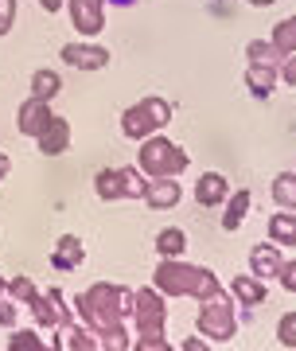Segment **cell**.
Wrapping results in <instances>:
<instances>
[{
  "instance_id": "6da1fadb",
  "label": "cell",
  "mask_w": 296,
  "mask_h": 351,
  "mask_svg": "<svg viewBox=\"0 0 296 351\" xmlns=\"http://www.w3.org/2000/svg\"><path fill=\"white\" fill-rule=\"evenodd\" d=\"M74 308H78V316H82V324L94 332V336H101L98 343L101 348H113V351H125L133 348V339H129V332H125V316L133 313V293L121 285H90L78 301H74Z\"/></svg>"
},
{
  "instance_id": "7a4b0ae2",
  "label": "cell",
  "mask_w": 296,
  "mask_h": 351,
  "mask_svg": "<svg viewBox=\"0 0 296 351\" xmlns=\"http://www.w3.org/2000/svg\"><path fill=\"white\" fill-rule=\"evenodd\" d=\"M156 289L168 293V297H207L210 289H219V277L210 269H199V265H187L180 258H164L156 265Z\"/></svg>"
},
{
  "instance_id": "3957f363",
  "label": "cell",
  "mask_w": 296,
  "mask_h": 351,
  "mask_svg": "<svg viewBox=\"0 0 296 351\" xmlns=\"http://www.w3.org/2000/svg\"><path fill=\"white\" fill-rule=\"evenodd\" d=\"M199 332L210 336L214 343H230L238 332V316H234V304L230 297L219 289H210L207 297H203V308H199Z\"/></svg>"
},
{
  "instance_id": "277c9868",
  "label": "cell",
  "mask_w": 296,
  "mask_h": 351,
  "mask_svg": "<svg viewBox=\"0 0 296 351\" xmlns=\"http://www.w3.org/2000/svg\"><path fill=\"white\" fill-rule=\"evenodd\" d=\"M187 168V152L168 137H145L140 141V172L160 180V176H180Z\"/></svg>"
},
{
  "instance_id": "5b68a950",
  "label": "cell",
  "mask_w": 296,
  "mask_h": 351,
  "mask_svg": "<svg viewBox=\"0 0 296 351\" xmlns=\"http://www.w3.org/2000/svg\"><path fill=\"white\" fill-rule=\"evenodd\" d=\"M94 188L106 203H113V199H145L148 184L140 180L136 168H106V172H98Z\"/></svg>"
},
{
  "instance_id": "8992f818",
  "label": "cell",
  "mask_w": 296,
  "mask_h": 351,
  "mask_svg": "<svg viewBox=\"0 0 296 351\" xmlns=\"http://www.w3.org/2000/svg\"><path fill=\"white\" fill-rule=\"evenodd\" d=\"M133 316L140 336H164V320H168V304L156 289H140L133 293Z\"/></svg>"
},
{
  "instance_id": "52a82bcc",
  "label": "cell",
  "mask_w": 296,
  "mask_h": 351,
  "mask_svg": "<svg viewBox=\"0 0 296 351\" xmlns=\"http://www.w3.org/2000/svg\"><path fill=\"white\" fill-rule=\"evenodd\" d=\"M71 24L82 36H98L106 27V0H71Z\"/></svg>"
},
{
  "instance_id": "ba28073f",
  "label": "cell",
  "mask_w": 296,
  "mask_h": 351,
  "mask_svg": "<svg viewBox=\"0 0 296 351\" xmlns=\"http://www.w3.org/2000/svg\"><path fill=\"white\" fill-rule=\"evenodd\" d=\"M62 59L78 71H101V66H110V51L106 47H90V43H66L62 47Z\"/></svg>"
},
{
  "instance_id": "9c48e42d",
  "label": "cell",
  "mask_w": 296,
  "mask_h": 351,
  "mask_svg": "<svg viewBox=\"0 0 296 351\" xmlns=\"http://www.w3.org/2000/svg\"><path fill=\"white\" fill-rule=\"evenodd\" d=\"M39 152H47V156H59V152L71 149V125H66V117H55L51 113V121L39 129Z\"/></svg>"
},
{
  "instance_id": "30bf717a",
  "label": "cell",
  "mask_w": 296,
  "mask_h": 351,
  "mask_svg": "<svg viewBox=\"0 0 296 351\" xmlns=\"http://www.w3.org/2000/svg\"><path fill=\"white\" fill-rule=\"evenodd\" d=\"M32 313H36V320L43 328H59L62 320H66V313H62V293L59 289H51V293H36L32 297Z\"/></svg>"
},
{
  "instance_id": "8fae6325",
  "label": "cell",
  "mask_w": 296,
  "mask_h": 351,
  "mask_svg": "<svg viewBox=\"0 0 296 351\" xmlns=\"http://www.w3.org/2000/svg\"><path fill=\"white\" fill-rule=\"evenodd\" d=\"M180 195H184V191H180V180H175V176H160V180H152V184L145 188V199H148L152 211H168V207H175Z\"/></svg>"
},
{
  "instance_id": "7c38bea8",
  "label": "cell",
  "mask_w": 296,
  "mask_h": 351,
  "mask_svg": "<svg viewBox=\"0 0 296 351\" xmlns=\"http://www.w3.org/2000/svg\"><path fill=\"white\" fill-rule=\"evenodd\" d=\"M47 121H51V106L43 98H36V94L20 106V117H16L20 133H27V137H39V129L47 125Z\"/></svg>"
},
{
  "instance_id": "4fadbf2b",
  "label": "cell",
  "mask_w": 296,
  "mask_h": 351,
  "mask_svg": "<svg viewBox=\"0 0 296 351\" xmlns=\"http://www.w3.org/2000/svg\"><path fill=\"white\" fill-rule=\"evenodd\" d=\"M55 348H66V351H94V348H101V343L94 339V332H90V328H78V324H66V320H62Z\"/></svg>"
},
{
  "instance_id": "5bb4252c",
  "label": "cell",
  "mask_w": 296,
  "mask_h": 351,
  "mask_svg": "<svg viewBox=\"0 0 296 351\" xmlns=\"http://www.w3.org/2000/svg\"><path fill=\"white\" fill-rule=\"evenodd\" d=\"M121 133H125L129 141H145V137H152V133H156V121H152V117L145 113V106H140V101H136L133 110H125Z\"/></svg>"
},
{
  "instance_id": "9a60e30c",
  "label": "cell",
  "mask_w": 296,
  "mask_h": 351,
  "mask_svg": "<svg viewBox=\"0 0 296 351\" xmlns=\"http://www.w3.org/2000/svg\"><path fill=\"white\" fill-rule=\"evenodd\" d=\"M226 195H230V188H226V176H219V172H207L195 184V203L199 207H214V203H222Z\"/></svg>"
},
{
  "instance_id": "2e32d148",
  "label": "cell",
  "mask_w": 296,
  "mask_h": 351,
  "mask_svg": "<svg viewBox=\"0 0 296 351\" xmlns=\"http://www.w3.org/2000/svg\"><path fill=\"white\" fill-rule=\"evenodd\" d=\"M249 269H254V277H261V281L281 274V254H277V246H269V242L254 246V254H249Z\"/></svg>"
},
{
  "instance_id": "e0dca14e",
  "label": "cell",
  "mask_w": 296,
  "mask_h": 351,
  "mask_svg": "<svg viewBox=\"0 0 296 351\" xmlns=\"http://www.w3.org/2000/svg\"><path fill=\"white\" fill-rule=\"evenodd\" d=\"M82 258H86L82 242L74 239V234H62L59 246H55V254H51V265H55V269H78Z\"/></svg>"
},
{
  "instance_id": "ac0fdd59",
  "label": "cell",
  "mask_w": 296,
  "mask_h": 351,
  "mask_svg": "<svg viewBox=\"0 0 296 351\" xmlns=\"http://www.w3.org/2000/svg\"><path fill=\"white\" fill-rule=\"evenodd\" d=\"M246 86L254 90L258 98H269L273 90H277V71H273V63H249Z\"/></svg>"
},
{
  "instance_id": "d6986e66",
  "label": "cell",
  "mask_w": 296,
  "mask_h": 351,
  "mask_svg": "<svg viewBox=\"0 0 296 351\" xmlns=\"http://www.w3.org/2000/svg\"><path fill=\"white\" fill-rule=\"evenodd\" d=\"M269 239L277 246H296V215L293 211H277L269 219Z\"/></svg>"
},
{
  "instance_id": "ffe728a7",
  "label": "cell",
  "mask_w": 296,
  "mask_h": 351,
  "mask_svg": "<svg viewBox=\"0 0 296 351\" xmlns=\"http://www.w3.org/2000/svg\"><path fill=\"white\" fill-rule=\"evenodd\" d=\"M249 211V191H234L226 195V215H222V230H238V223L246 219Z\"/></svg>"
},
{
  "instance_id": "44dd1931",
  "label": "cell",
  "mask_w": 296,
  "mask_h": 351,
  "mask_svg": "<svg viewBox=\"0 0 296 351\" xmlns=\"http://www.w3.org/2000/svg\"><path fill=\"white\" fill-rule=\"evenodd\" d=\"M273 199L284 211H296V172H284L273 180Z\"/></svg>"
},
{
  "instance_id": "7402d4cb",
  "label": "cell",
  "mask_w": 296,
  "mask_h": 351,
  "mask_svg": "<svg viewBox=\"0 0 296 351\" xmlns=\"http://www.w3.org/2000/svg\"><path fill=\"white\" fill-rule=\"evenodd\" d=\"M234 297L242 304H261L265 301V285H261V277H234Z\"/></svg>"
},
{
  "instance_id": "603a6c76",
  "label": "cell",
  "mask_w": 296,
  "mask_h": 351,
  "mask_svg": "<svg viewBox=\"0 0 296 351\" xmlns=\"http://www.w3.org/2000/svg\"><path fill=\"white\" fill-rule=\"evenodd\" d=\"M273 47H277V55H293L296 51V16H288V20H281V24L273 27Z\"/></svg>"
},
{
  "instance_id": "cb8c5ba5",
  "label": "cell",
  "mask_w": 296,
  "mask_h": 351,
  "mask_svg": "<svg viewBox=\"0 0 296 351\" xmlns=\"http://www.w3.org/2000/svg\"><path fill=\"white\" fill-rule=\"evenodd\" d=\"M59 90H62V78L55 75V71H36V75H32V94H36V98L51 101Z\"/></svg>"
},
{
  "instance_id": "d4e9b609",
  "label": "cell",
  "mask_w": 296,
  "mask_h": 351,
  "mask_svg": "<svg viewBox=\"0 0 296 351\" xmlns=\"http://www.w3.org/2000/svg\"><path fill=\"white\" fill-rule=\"evenodd\" d=\"M184 246H187L184 230H160V239H156V250H160L164 258H180Z\"/></svg>"
},
{
  "instance_id": "484cf974",
  "label": "cell",
  "mask_w": 296,
  "mask_h": 351,
  "mask_svg": "<svg viewBox=\"0 0 296 351\" xmlns=\"http://www.w3.org/2000/svg\"><path fill=\"white\" fill-rule=\"evenodd\" d=\"M140 106H145V113L152 117V121H156V129H164L168 121H172V106H168L164 98H145Z\"/></svg>"
},
{
  "instance_id": "4316f807",
  "label": "cell",
  "mask_w": 296,
  "mask_h": 351,
  "mask_svg": "<svg viewBox=\"0 0 296 351\" xmlns=\"http://www.w3.org/2000/svg\"><path fill=\"white\" fill-rule=\"evenodd\" d=\"M246 51H249V63H273V59H277V47L265 43V39H254Z\"/></svg>"
},
{
  "instance_id": "83f0119b",
  "label": "cell",
  "mask_w": 296,
  "mask_h": 351,
  "mask_svg": "<svg viewBox=\"0 0 296 351\" xmlns=\"http://www.w3.org/2000/svg\"><path fill=\"white\" fill-rule=\"evenodd\" d=\"M8 348L12 351H43V339H39L36 332H16V336L8 339Z\"/></svg>"
},
{
  "instance_id": "f1b7e54d",
  "label": "cell",
  "mask_w": 296,
  "mask_h": 351,
  "mask_svg": "<svg viewBox=\"0 0 296 351\" xmlns=\"http://www.w3.org/2000/svg\"><path fill=\"white\" fill-rule=\"evenodd\" d=\"M277 339L284 348H296V313H284L281 324H277Z\"/></svg>"
},
{
  "instance_id": "f546056e",
  "label": "cell",
  "mask_w": 296,
  "mask_h": 351,
  "mask_svg": "<svg viewBox=\"0 0 296 351\" xmlns=\"http://www.w3.org/2000/svg\"><path fill=\"white\" fill-rule=\"evenodd\" d=\"M4 293H12L16 301H32V297H36V285H32V281H27V277H16V281H8V285H4Z\"/></svg>"
},
{
  "instance_id": "4dcf8cb0",
  "label": "cell",
  "mask_w": 296,
  "mask_h": 351,
  "mask_svg": "<svg viewBox=\"0 0 296 351\" xmlns=\"http://www.w3.org/2000/svg\"><path fill=\"white\" fill-rule=\"evenodd\" d=\"M16 24V0H0V36H8Z\"/></svg>"
},
{
  "instance_id": "1f68e13d",
  "label": "cell",
  "mask_w": 296,
  "mask_h": 351,
  "mask_svg": "<svg viewBox=\"0 0 296 351\" xmlns=\"http://www.w3.org/2000/svg\"><path fill=\"white\" fill-rule=\"evenodd\" d=\"M136 348H140V351H168L172 343H168L164 336H140V339H136Z\"/></svg>"
},
{
  "instance_id": "d6a6232c",
  "label": "cell",
  "mask_w": 296,
  "mask_h": 351,
  "mask_svg": "<svg viewBox=\"0 0 296 351\" xmlns=\"http://www.w3.org/2000/svg\"><path fill=\"white\" fill-rule=\"evenodd\" d=\"M281 285L288 289V293H296V262H281Z\"/></svg>"
},
{
  "instance_id": "836d02e7",
  "label": "cell",
  "mask_w": 296,
  "mask_h": 351,
  "mask_svg": "<svg viewBox=\"0 0 296 351\" xmlns=\"http://www.w3.org/2000/svg\"><path fill=\"white\" fill-rule=\"evenodd\" d=\"M281 75H284L288 86H296V51H293V55H284V71H281Z\"/></svg>"
},
{
  "instance_id": "e575fe53",
  "label": "cell",
  "mask_w": 296,
  "mask_h": 351,
  "mask_svg": "<svg viewBox=\"0 0 296 351\" xmlns=\"http://www.w3.org/2000/svg\"><path fill=\"white\" fill-rule=\"evenodd\" d=\"M0 324H4V328L16 324V308H12V304H0Z\"/></svg>"
},
{
  "instance_id": "d590c367",
  "label": "cell",
  "mask_w": 296,
  "mask_h": 351,
  "mask_svg": "<svg viewBox=\"0 0 296 351\" xmlns=\"http://www.w3.org/2000/svg\"><path fill=\"white\" fill-rule=\"evenodd\" d=\"M39 4H43V8H47L51 16H55V12H59V8H62V0H39Z\"/></svg>"
},
{
  "instance_id": "8d00e7d4",
  "label": "cell",
  "mask_w": 296,
  "mask_h": 351,
  "mask_svg": "<svg viewBox=\"0 0 296 351\" xmlns=\"http://www.w3.org/2000/svg\"><path fill=\"white\" fill-rule=\"evenodd\" d=\"M203 348H207L203 339H187V343H184V351H203Z\"/></svg>"
},
{
  "instance_id": "74e56055",
  "label": "cell",
  "mask_w": 296,
  "mask_h": 351,
  "mask_svg": "<svg viewBox=\"0 0 296 351\" xmlns=\"http://www.w3.org/2000/svg\"><path fill=\"white\" fill-rule=\"evenodd\" d=\"M4 172H8V156L0 152V180H4Z\"/></svg>"
},
{
  "instance_id": "f35d334b",
  "label": "cell",
  "mask_w": 296,
  "mask_h": 351,
  "mask_svg": "<svg viewBox=\"0 0 296 351\" xmlns=\"http://www.w3.org/2000/svg\"><path fill=\"white\" fill-rule=\"evenodd\" d=\"M249 4H254V8H265V4H277V0H249Z\"/></svg>"
},
{
  "instance_id": "ab89813d",
  "label": "cell",
  "mask_w": 296,
  "mask_h": 351,
  "mask_svg": "<svg viewBox=\"0 0 296 351\" xmlns=\"http://www.w3.org/2000/svg\"><path fill=\"white\" fill-rule=\"evenodd\" d=\"M113 4H133V0H113Z\"/></svg>"
},
{
  "instance_id": "60d3db41",
  "label": "cell",
  "mask_w": 296,
  "mask_h": 351,
  "mask_svg": "<svg viewBox=\"0 0 296 351\" xmlns=\"http://www.w3.org/2000/svg\"><path fill=\"white\" fill-rule=\"evenodd\" d=\"M4 285H8V281H0V293H4Z\"/></svg>"
}]
</instances>
